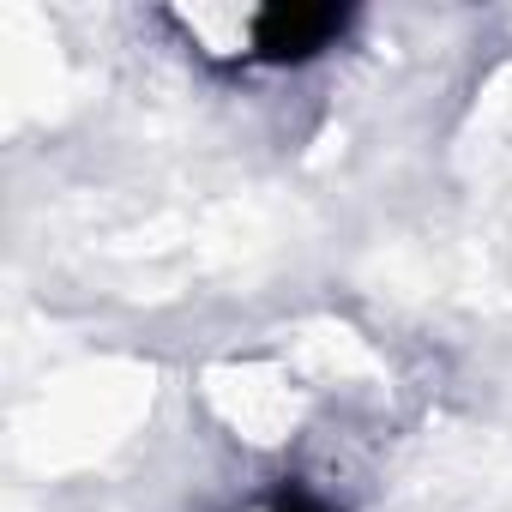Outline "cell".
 <instances>
[{"label": "cell", "instance_id": "cell-1", "mask_svg": "<svg viewBox=\"0 0 512 512\" xmlns=\"http://www.w3.org/2000/svg\"><path fill=\"white\" fill-rule=\"evenodd\" d=\"M344 31H350L344 7H266L253 13V55L272 67H296V61L326 55Z\"/></svg>", "mask_w": 512, "mask_h": 512}, {"label": "cell", "instance_id": "cell-2", "mask_svg": "<svg viewBox=\"0 0 512 512\" xmlns=\"http://www.w3.org/2000/svg\"><path fill=\"white\" fill-rule=\"evenodd\" d=\"M266 512H326V506H320L314 494H302V488H284V494H278Z\"/></svg>", "mask_w": 512, "mask_h": 512}]
</instances>
